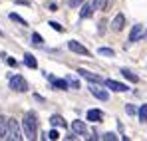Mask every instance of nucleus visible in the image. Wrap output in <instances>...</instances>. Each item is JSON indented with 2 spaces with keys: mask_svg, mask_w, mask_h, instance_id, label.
<instances>
[{
  "mask_svg": "<svg viewBox=\"0 0 147 141\" xmlns=\"http://www.w3.org/2000/svg\"><path fill=\"white\" fill-rule=\"evenodd\" d=\"M22 129H24V137L26 139H36V133H38V119L34 111H28L22 119Z\"/></svg>",
  "mask_w": 147,
  "mask_h": 141,
  "instance_id": "f257e3e1",
  "label": "nucleus"
},
{
  "mask_svg": "<svg viewBox=\"0 0 147 141\" xmlns=\"http://www.w3.org/2000/svg\"><path fill=\"white\" fill-rule=\"evenodd\" d=\"M10 90H14V92H18V94H24L28 92V82H26L22 76H10Z\"/></svg>",
  "mask_w": 147,
  "mask_h": 141,
  "instance_id": "f03ea898",
  "label": "nucleus"
},
{
  "mask_svg": "<svg viewBox=\"0 0 147 141\" xmlns=\"http://www.w3.org/2000/svg\"><path fill=\"white\" fill-rule=\"evenodd\" d=\"M22 137H24V135L20 133V125H18V121H16V119H8V135H6V139L20 141Z\"/></svg>",
  "mask_w": 147,
  "mask_h": 141,
  "instance_id": "7ed1b4c3",
  "label": "nucleus"
},
{
  "mask_svg": "<svg viewBox=\"0 0 147 141\" xmlns=\"http://www.w3.org/2000/svg\"><path fill=\"white\" fill-rule=\"evenodd\" d=\"M90 94L94 95V97H98L99 101H107V99H109L107 90H105V88H99V86H96V84L90 86Z\"/></svg>",
  "mask_w": 147,
  "mask_h": 141,
  "instance_id": "20e7f679",
  "label": "nucleus"
},
{
  "mask_svg": "<svg viewBox=\"0 0 147 141\" xmlns=\"http://www.w3.org/2000/svg\"><path fill=\"white\" fill-rule=\"evenodd\" d=\"M78 76L84 78V80H88V82H92V84H103V78H99L98 74H92V72L84 70V68L78 70Z\"/></svg>",
  "mask_w": 147,
  "mask_h": 141,
  "instance_id": "39448f33",
  "label": "nucleus"
},
{
  "mask_svg": "<svg viewBox=\"0 0 147 141\" xmlns=\"http://www.w3.org/2000/svg\"><path fill=\"white\" fill-rule=\"evenodd\" d=\"M103 86L111 92H127V84H121V82H115V80H103Z\"/></svg>",
  "mask_w": 147,
  "mask_h": 141,
  "instance_id": "423d86ee",
  "label": "nucleus"
},
{
  "mask_svg": "<svg viewBox=\"0 0 147 141\" xmlns=\"http://www.w3.org/2000/svg\"><path fill=\"white\" fill-rule=\"evenodd\" d=\"M68 48L72 50L74 54H80V56H90V50H88L86 46H82L78 40H70V42H68Z\"/></svg>",
  "mask_w": 147,
  "mask_h": 141,
  "instance_id": "0eeeda50",
  "label": "nucleus"
},
{
  "mask_svg": "<svg viewBox=\"0 0 147 141\" xmlns=\"http://www.w3.org/2000/svg\"><path fill=\"white\" fill-rule=\"evenodd\" d=\"M44 76L52 82V88H54V90H70V82H68V80H58V78L48 76V74H44Z\"/></svg>",
  "mask_w": 147,
  "mask_h": 141,
  "instance_id": "6e6552de",
  "label": "nucleus"
},
{
  "mask_svg": "<svg viewBox=\"0 0 147 141\" xmlns=\"http://www.w3.org/2000/svg\"><path fill=\"white\" fill-rule=\"evenodd\" d=\"M86 119L92 121V123H99V121H103V111L101 109H90L86 113Z\"/></svg>",
  "mask_w": 147,
  "mask_h": 141,
  "instance_id": "1a4fd4ad",
  "label": "nucleus"
},
{
  "mask_svg": "<svg viewBox=\"0 0 147 141\" xmlns=\"http://www.w3.org/2000/svg\"><path fill=\"white\" fill-rule=\"evenodd\" d=\"M94 10H96V6H94V4L84 2V4L80 6V18H90V16L94 14Z\"/></svg>",
  "mask_w": 147,
  "mask_h": 141,
  "instance_id": "9d476101",
  "label": "nucleus"
},
{
  "mask_svg": "<svg viewBox=\"0 0 147 141\" xmlns=\"http://www.w3.org/2000/svg\"><path fill=\"white\" fill-rule=\"evenodd\" d=\"M72 129L76 135H86L88 133V127H86V123L82 121V119H76V121H72Z\"/></svg>",
  "mask_w": 147,
  "mask_h": 141,
  "instance_id": "9b49d317",
  "label": "nucleus"
},
{
  "mask_svg": "<svg viewBox=\"0 0 147 141\" xmlns=\"http://www.w3.org/2000/svg\"><path fill=\"white\" fill-rule=\"evenodd\" d=\"M141 34H143V26H141V24H135V26L131 28V32H129V42L141 40Z\"/></svg>",
  "mask_w": 147,
  "mask_h": 141,
  "instance_id": "f8f14e48",
  "label": "nucleus"
},
{
  "mask_svg": "<svg viewBox=\"0 0 147 141\" xmlns=\"http://www.w3.org/2000/svg\"><path fill=\"white\" fill-rule=\"evenodd\" d=\"M123 26H125V16H123V14H117V16L113 18V22H111V30H113V32H121Z\"/></svg>",
  "mask_w": 147,
  "mask_h": 141,
  "instance_id": "ddd939ff",
  "label": "nucleus"
},
{
  "mask_svg": "<svg viewBox=\"0 0 147 141\" xmlns=\"http://www.w3.org/2000/svg\"><path fill=\"white\" fill-rule=\"evenodd\" d=\"M8 119L10 117L0 115V139H6V135H8Z\"/></svg>",
  "mask_w": 147,
  "mask_h": 141,
  "instance_id": "4468645a",
  "label": "nucleus"
},
{
  "mask_svg": "<svg viewBox=\"0 0 147 141\" xmlns=\"http://www.w3.org/2000/svg\"><path fill=\"white\" fill-rule=\"evenodd\" d=\"M119 72H121V76H123V78H125V80H129L131 84H137V82H139V78H137V74H133L131 70H127V68H121Z\"/></svg>",
  "mask_w": 147,
  "mask_h": 141,
  "instance_id": "2eb2a0df",
  "label": "nucleus"
},
{
  "mask_svg": "<svg viewBox=\"0 0 147 141\" xmlns=\"http://www.w3.org/2000/svg\"><path fill=\"white\" fill-rule=\"evenodd\" d=\"M24 64L28 68H32V70H36L38 68V60L32 56V54H24Z\"/></svg>",
  "mask_w": 147,
  "mask_h": 141,
  "instance_id": "dca6fc26",
  "label": "nucleus"
},
{
  "mask_svg": "<svg viewBox=\"0 0 147 141\" xmlns=\"http://www.w3.org/2000/svg\"><path fill=\"white\" fill-rule=\"evenodd\" d=\"M50 123H52L54 127H66V125H68V123L64 121V117H62V115H56V113L50 117Z\"/></svg>",
  "mask_w": 147,
  "mask_h": 141,
  "instance_id": "f3484780",
  "label": "nucleus"
},
{
  "mask_svg": "<svg viewBox=\"0 0 147 141\" xmlns=\"http://www.w3.org/2000/svg\"><path fill=\"white\" fill-rule=\"evenodd\" d=\"M8 18H10L12 22H18L20 26H28V22H26V20L22 18V16H20V14H16V12H10V14H8Z\"/></svg>",
  "mask_w": 147,
  "mask_h": 141,
  "instance_id": "a211bd4d",
  "label": "nucleus"
},
{
  "mask_svg": "<svg viewBox=\"0 0 147 141\" xmlns=\"http://www.w3.org/2000/svg\"><path fill=\"white\" fill-rule=\"evenodd\" d=\"M137 115H139V121H141V123H147V103H143V105L139 107Z\"/></svg>",
  "mask_w": 147,
  "mask_h": 141,
  "instance_id": "6ab92c4d",
  "label": "nucleus"
},
{
  "mask_svg": "<svg viewBox=\"0 0 147 141\" xmlns=\"http://www.w3.org/2000/svg\"><path fill=\"white\" fill-rule=\"evenodd\" d=\"M30 40H32V42H34L36 46H42V44H44V40H42V36H40L38 32H32V36H30Z\"/></svg>",
  "mask_w": 147,
  "mask_h": 141,
  "instance_id": "aec40b11",
  "label": "nucleus"
},
{
  "mask_svg": "<svg viewBox=\"0 0 147 141\" xmlns=\"http://www.w3.org/2000/svg\"><path fill=\"white\" fill-rule=\"evenodd\" d=\"M96 10H107V0H94Z\"/></svg>",
  "mask_w": 147,
  "mask_h": 141,
  "instance_id": "412c9836",
  "label": "nucleus"
},
{
  "mask_svg": "<svg viewBox=\"0 0 147 141\" xmlns=\"http://www.w3.org/2000/svg\"><path fill=\"white\" fill-rule=\"evenodd\" d=\"M98 54H99V56H107V58H111V56H115L111 48H99V50H98Z\"/></svg>",
  "mask_w": 147,
  "mask_h": 141,
  "instance_id": "4be33fe9",
  "label": "nucleus"
},
{
  "mask_svg": "<svg viewBox=\"0 0 147 141\" xmlns=\"http://www.w3.org/2000/svg\"><path fill=\"white\" fill-rule=\"evenodd\" d=\"M48 139H52V141L60 139V133H58V129H56V127H54V129H50V131H48Z\"/></svg>",
  "mask_w": 147,
  "mask_h": 141,
  "instance_id": "5701e85b",
  "label": "nucleus"
},
{
  "mask_svg": "<svg viewBox=\"0 0 147 141\" xmlns=\"http://www.w3.org/2000/svg\"><path fill=\"white\" fill-rule=\"evenodd\" d=\"M101 139H105V141H115V139H117V135H115V133H111V131H107V133H103V135H101Z\"/></svg>",
  "mask_w": 147,
  "mask_h": 141,
  "instance_id": "b1692460",
  "label": "nucleus"
},
{
  "mask_svg": "<svg viewBox=\"0 0 147 141\" xmlns=\"http://www.w3.org/2000/svg\"><path fill=\"white\" fill-rule=\"evenodd\" d=\"M125 111H127V113H129V115H135V113H137V111H139V109H137V107H135V105H131V103H127V105H125Z\"/></svg>",
  "mask_w": 147,
  "mask_h": 141,
  "instance_id": "393cba45",
  "label": "nucleus"
},
{
  "mask_svg": "<svg viewBox=\"0 0 147 141\" xmlns=\"http://www.w3.org/2000/svg\"><path fill=\"white\" fill-rule=\"evenodd\" d=\"M50 28H54V30H56V32H64V28H62V26H60V24L56 22V20H50Z\"/></svg>",
  "mask_w": 147,
  "mask_h": 141,
  "instance_id": "a878e982",
  "label": "nucleus"
},
{
  "mask_svg": "<svg viewBox=\"0 0 147 141\" xmlns=\"http://www.w3.org/2000/svg\"><path fill=\"white\" fill-rule=\"evenodd\" d=\"M68 82H70V88H72V90H80V88H82V86H80V82H78V80H74V78H68Z\"/></svg>",
  "mask_w": 147,
  "mask_h": 141,
  "instance_id": "bb28decb",
  "label": "nucleus"
},
{
  "mask_svg": "<svg viewBox=\"0 0 147 141\" xmlns=\"http://www.w3.org/2000/svg\"><path fill=\"white\" fill-rule=\"evenodd\" d=\"M84 2H86V0H70V6H72V8H78V6H82Z\"/></svg>",
  "mask_w": 147,
  "mask_h": 141,
  "instance_id": "cd10ccee",
  "label": "nucleus"
},
{
  "mask_svg": "<svg viewBox=\"0 0 147 141\" xmlns=\"http://www.w3.org/2000/svg\"><path fill=\"white\" fill-rule=\"evenodd\" d=\"M6 62H8V66H12V68H18V62H16L14 58H6Z\"/></svg>",
  "mask_w": 147,
  "mask_h": 141,
  "instance_id": "c85d7f7f",
  "label": "nucleus"
},
{
  "mask_svg": "<svg viewBox=\"0 0 147 141\" xmlns=\"http://www.w3.org/2000/svg\"><path fill=\"white\" fill-rule=\"evenodd\" d=\"M48 10H50V12H56V10H58V4L50 2V4H48Z\"/></svg>",
  "mask_w": 147,
  "mask_h": 141,
  "instance_id": "c756f323",
  "label": "nucleus"
},
{
  "mask_svg": "<svg viewBox=\"0 0 147 141\" xmlns=\"http://www.w3.org/2000/svg\"><path fill=\"white\" fill-rule=\"evenodd\" d=\"M105 24H107V22H103V20L99 22V34H103V32H105Z\"/></svg>",
  "mask_w": 147,
  "mask_h": 141,
  "instance_id": "7c9ffc66",
  "label": "nucleus"
},
{
  "mask_svg": "<svg viewBox=\"0 0 147 141\" xmlns=\"http://www.w3.org/2000/svg\"><path fill=\"white\" fill-rule=\"evenodd\" d=\"M16 4H24V6H30V2H28V0H16Z\"/></svg>",
  "mask_w": 147,
  "mask_h": 141,
  "instance_id": "2f4dec72",
  "label": "nucleus"
},
{
  "mask_svg": "<svg viewBox=\"0 0 147 141\" xmlns=\"http://www.w3.org/2000/svg\"><path fill=\"white\" fill-rule=\"evenodd\" d=\"M145 38H147V30H145Z\"/></svg>",
  "mask_w": 147,
  "mask_h": 141,
  "instance_id": "473e14b6",
  "label": "nucleus"
}]
</instances>
